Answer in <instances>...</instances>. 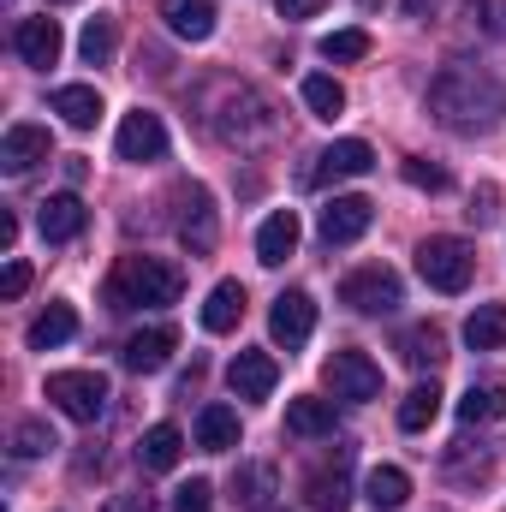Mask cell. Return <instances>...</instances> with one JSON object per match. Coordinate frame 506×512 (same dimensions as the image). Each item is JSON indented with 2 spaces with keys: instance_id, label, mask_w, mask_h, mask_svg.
Here are the masks:
<instances>
[{
  "instance_id": "10",
  "label": "cell",
  "mask_w": 506,
  "mask_h": 512,
  "mask_svg": "<svg viewBox=\"0 0 506 512\" xmlns=\"http://www.w3.org/2000/svg\"><path fill=\"white\" fill-rule=\"evenodd\" d=\"M114 149H120V161H161L167 155V126H161V114H149V108H137V114H126L120 120V131H114Z\"/></svg>"
},
{
  "instance_id": "1",
  "label": "cell",
  "mask_w": 506,
  "mask_h": 512,
  "mask_svg": "<svg viewBox=\"0 0 506 512\" xmlns=\"http://www.w3.org/2000/svg\"><path fill=\"white\" fill-rule=\"evenodd\" d=\"M429 114L459 137L495 131L506 120V84L489 78L483 66H441L429 84Z\"/></svg>"
},
{
  "instance_id": "3",
  "label": "cell",
  "mask_w": 506,
  "mask_h": 512,
  "mask_svg": "<svg viewBox=\"0 0 506 512\" xmlns=\"http://www.w3.org/2000/svg\"><path fill=\"white\" fill-rule=\"evenodd\" d=\"M108 292H114V304H120V310H131V304L161 310V304H179L185 274H179V262H167V256H126Z\"/></svg>"
},
{
  "instance_id": "32",
  "label": "cell",
  "mask_w": 506,
  "mask_h": 512,
  "mask_svg": "<svg viewBox=\"0 0 506 512\" xmlns=\"http://www.w3.org/2000/svg\"><path fill=\"white\" fill-rule=\"evenodd\" d=\"M435 417H441V387H435V382H417L411 393H405V399H399V429L423 435Z\"/></svg>"
},
{
  "instance_id": "40",
  "label": "cell",
  "mask_w": 506,
  "mask_h": 512,
  "mask_svg": "<svg viewBox=\"0 0 506 512\" xmlns=\"http://www.w3.org/2000/svg\"><path fill=\"white\" fill-rule=\"evenodd\" d=\"M274 6H280V18H316L328 0H274Z\"/></svg>"
},
{
  "instance_id": "7",
  "label": "cell",
  "mask_w": 506,
  "mask_h": 512,
  "mask_svg": "<svg viewBox=\"0 0 506 512\" xmlns=\"http://www.w3.org/2000/svg\"><path fill=\"white\" fill-rule=\"evenodd\" d=\"M322 382H328L334 399L364 405V399H376L381 393V364L376 358H364V352H334V358L322 364Z\"/></svg>"
},
{
  "instance_id": "35",
  "label": "cell",
  "mask_w": 506,
  "mask_h": 512,
  "mask_svg": "<svg viewBox=\"0 0 506 512\" xmlns=\"http://www.w3.org/2000/svg\"><path fill=\"white\" fill-rule=\"evenodd\" d=\"M60 441H54V429L48 423H36V417H24L18 429H12V453L18 459H42V453H54Z\"/></svg>"
},
{
  "instance_id": "38",
  "label": "cell",
  "mask_w": 506,
  "mask_h": 512,
  "mask_svg": "<svg viewBox=\"0 0 506 512\" xmlns=\"http://www.w3.org/2000/svg\"><path fill=\"white\" fill-rule=\"evenodd\" d=\"M405 185H417V191H447V173L429 167V161H405Z\"/></svg>"
},
{
  "instance_id": "24",
  "label": "cell",
  "mask_w": 506,
  "mask_h": 512,
  "mask_svg": "<svg viewBox=\"0 0 506 512\" xmlns=\"http://www.w3.org/2000/svg\"><path fill=\"white\" fill-rule=\"evenodd\" d=\"M399 358H405L411 370H441V358H447V334H441L435 322H417V328L399 334Z\"/></svg>"
},
{
  "instance_id": "20",
  "label": "cell",
  "mask_w": 506,
  "mask_h": 512,
  "mask_svg": "<svg viewBox=\"0 0 506 512\" xmlns=\"http://www.w3.org/2000/svg\"><path fill=\"white\" fill-rule=\"evenodd\" d=\"M334 423H340L334 399L304 393V399H292V405H286V435H298V441H322V435H334Z\"/></svg>"
},
{
  "instance_id": "33",
  "label": "cell",
  "mask_w": 506,
  "mask_h": 512,
  "mask_svg": "<svg viewBox=\"0 0 506 512\" xmlns=\"http://www.w3.org/2000/svg\"><path fill=\"white\" fill-rule=\"evenodd\" d=\"M495 417H506V387L501 382H477L465 399H459V423H495Z\"/></svg>"
},
{
  "instance_id": "43",
  "label": "cell",
  "mask_w": 506,
  "mask_h": 512,
  "mask_svg": "<svg viewBox=\"0 0 506 512\" xmlns=\"http://www.w3.org/2000/svg\"><path fill=\"white\" fill-rule=\"evenodd\" d=\"M268 512H274V507H268Z\"/></svg>"
},
{
  "instance_id": "8",
  "label": "cell",
  "mask_w": 506,
  "mask_h": 512,
  "mask_svg": "<svg viewBox=\"0 0 506 512\" xmlns=\"http://www.w3.org/2000/svg\"><path fill=\"white\" fill-rule=\"evenodd\" d=\"M376 167V149L364 137H340L316 155V167H304V185H340V179H364Z\"/></svg>"
},
{
  "instance_id": "34",
  "label": "cell",
  "mask_w": 506,
  "mask_h": 512,
  "mask_svg": "<svg viewBox=\"0 0 506 512\" xmlns=\"http://www.w3.org/2000/svg\"><path fill=\"white\" fill-rule=\"evenodd\" d=\"M114 42H120L114 18H90V24H84V36H78V54H84L90 66H108V60H114Z\"/></svg>"
},
{
  "instance_id": "30",
  "label": "cell",
  "mask_w": 506,
  "mask_h": 512,
  "mask_svg": "<svg viewBox=\"0 0 506 512\" xmlns=\"http://www.w3.org/2000/svg\"><path fill=\"white\" fill-rule=\"evenodd\" d=\"M465 346H471V352H501L506 346V304H477V310H471Z\"/></svg>"
},
{
  "instance_id": "5",
  "label": "cell",
  "mask_w": 506,
  "mask_h": 512,
  "mask_svg": "<svg viewBox=\"0 0 506 512\" xmlns=\"http://www.w3.org/2000/svg\"><path fill=\"white\" fill-rule=\"evenodd\" d=\"M417 274L435 286V292H465L471 274H477V251L465 239H423L417 245Z\"/></svg>"
},
{
  "instance_id": "41",
  "label": "cell",
  "mask_w": 506,
  "mask_h": 512,
  "mask_svg": "<svg viewBox=\"0 0 506 512\" xmlns=\"http://www.w3.org/2000/svg\"><path fill=\"white\" fill-rule=\"evenodd\" d=\"M102 512H161V507H155L149 495H114V501H108Z\"/></svg>"
},
{
  "instance_id": "25",
  "label": "cell",
  "mask_w": 506,
  "mask_h": 512,
  "mask_svg": "<svg viewBox=\"0 0 506 512\" xmlns=\"http://www.w3.org/2000/svg\"><path fill=\"white\" fill-rule=\"evenodd\" d=\"M179 459H185V435H179L173 423L143 429V441H137V465H143V471H173Z\"/></svg>"
},
{
  "instance_id": "28",
  "label": "cell",
  "mask_w": 506,
  "mask_h": 512,
  "mask_svg": "<svg viewBox=\"0 0 506 512\" xmlns=\"http://www.w3.org/2000/svg\"><path fill=\"white\" fill-rule=\"evenodd\" d=\"M78 334V310L72 304H48L36 322H30V352H54V346H66Z\"/></svg>"
},
{
  "instance_id": "12",
  "label": "cell",
  "mask_w": 506,
  "mask_h": 512,
  "mask_svg": "<svg viewBox=\"0 0 506 512\" xmlns=\"http://www.w3.org/2000/svg\"><path fill=\"white\" fill-rule=\"evenodd\" d=\"M346 465H352V447H340L334 465L310 471V477H304V507L310 512H346L352 507V477H346Z\"/></svg>"
},
{
  "instance_id": "29",
  "label": "cell",
  "mask_w": 506,
  "mask_h": 512,
  "mask_svg": "<svg viewBox=\"0 0 506 512\" xmlns=\"http://www.w3.org/2000/svg\"><path fill=\"white\" fill-rule=\"evenodd\" d=\"M54 114L72 131H90L102 120V96H96L90 84H66V90H54Z\"/></svg>"
},
{
  "instance_id": "27",
  "label": "cell",
  "mask_w": 506,
  "mask_h": 512,
  "mask_svg": "<svg viewBox=\"0 0 506 512\" xmlns=\"http://www.w3.org/2000/svg\"><path fill=\"white\" fill-rule=\"evenodd\" d=\"M364 501L376 512H399L405 501H411V477L399 471V465H376L370 477H364Z\"/></svg>"
},
{
  "instance_id": "13",
  "label": "cell",
  "mask_w": 506,
  "mask_h": 512,
  "mask_svg": "<svg viewBox=\"0 0 506 512\" xmlns=\"http://www.w3.org/2000/svg\"><path fill=\"white\" fill-rule=\"evenodd\" d=\"M173 352H179V334H173L167 322H155V328H137V334H131L120 358H126L131 376H155V370L173 364Z\"/></svg>"
},
{
  "instance_id": "17",
  "label": "cell",
  "mask_w": 506,
  "mask_h": 512,
  "mask_svg": "<svg viewBox=\"0 0 506 512\" xmlns=\"http://www.w3.org/2000/svg\"><path fill=\"white\" fill-rule=\"evenodd\" d=\"M280 382V364L268 358V352H239L233 364H227V387L239 393V399H268Z\"/></svg>"
},
{
  "instance_id": "39",
  "label": "cell",
  "mask_w": 506,
  "mask_h": 512,
  "mask_svg": "<svg viewBox=\"0 0 506 512\" xmlns=\"http://www.w3.org/2000/svg\"><path fill=\"white\" fill-rule=\"evenodd\" d=\"M24 286H30V262H6V274H0V298H24Z\"/></svg>"
},
{
  "instance_id": "9",
  "label": "cell",
  "mask_w": 506,
  "mask_h": 512,
  "mask_svg": "<svg viewBox=\"0 0 506 512\" xmlns=\"http://www.w3.org/2000/svg\"><path fill=\"white\" fill-rule=\"evenodd\" d=\"M179 203H185V215H179V239H185V251L209 256L215 251V239H221V221H215L209 191H203V185H179Z\"/></svg>"
},
{
  "instance_id": "21",
  "label": "cell",
  "mask_w": 506,
  "mask_h": 512,
  "mask_svg": "<svg viewBox=\"0 0 506 512\" xmlns=\"http://www.w3.org/2000/svg\"><path fill=\"white\" fill-rule=\"evenodd\" d=\"M197 447H203V453H233V447H239V411L221 405V399H209V405L197 411Z\"/></svg>"
},
{
  "instance_id": "31",
  "label": "cell",
  "mask_w": 506,
  "mask_h": 512,
  "mask_svg": "<svg viewBox=\"0 0 506 512\" xmlns=\"http://www.w3.org/2000/svg\"><path fill=\"white\" fill-rule=\"evenodd\" d=\"M298 96H304V108H310L316 120H340V114H346V90H340V78H328V72H310V78L298 84Z\"/></svg>"
},
{
  "instance_id": "36",
  "label": "cell",
  "mask_w": 506,
  "mask_h": 512,
  "mask_svg": "<svg viewBox=\"0 0 506 512\" xmlns=\"http://www.w3.org/2000/svg\"><path fill=\"white\" fill-rule=\"evenodd\" d=\"M370 54V30H334V36H322V60H364Z\"/></svg>"
},
{
  "instance_id": "6",
  "label": "cell",
  "mask_w": 506,
  "mask_h": 512,
  "mask_svg": "<svg viewBox=\"0 0 506 512\" xmlns=\"http://www.w3.org/2000/svg\"><path fill=\"white\" fill-rule=\"evenodd\" d=\"M48 399L72 423H96L108 411V376H96V370H54L48 376Z\"/></svg>"
},
{
  "instance_id": "14",
  "label": "cell",
  "mask_w": 506,
  "mask_h": 512,
  "mask_svg": "<svg viewBox=\"0 0 506 512\" xmlns=\"http://www.w3.org/2000/svg\"><path fill=\"white\" fill-rule=\"evenodd\" d=\"M60 48H66V36H60V24L42 12V18H18L12 24V54L24 60V66H54L60 60Z\"/></svg>"
},
{
  "instance_id": "4",
  "label": "cell",
  "mask_w": 506,
  "mask_h": 512,
  "mask_svg": "<svg viewBox=\"0 0 506 512\" xmlns=\"http://www.w3.org/2000/svg\"><path fill=\"white\" fill-rule=\"evenodd\" d=\"M340 304L358 310V316H393L405 304V286H399V274L387 262H370V268H352L340 280Z\"/></svg>"
},
{
  "instance_id": "18",
  "label": "cell",
  "mask_w": 506,
  "mask_h": 512,
  "mask_svg": "<svg viewBox=\"0 0 506 512\" xmlns=\"http://www.w3.org/2000/svg\"><path fill=\"white\" fill-rule=\"evenodd\" d=\"M36 161H48V131L30 126V120L6 126V137H0V167L6 173H30Z\"/></svg>"
},
{
  "instance_id": "23",
  "label": "cell",
  "mask_w": 506,
  "mask_h": 512,
  "mask_svg": "<svg viewBox=\"0 0 506 512\" xmlns=\"http://www.w3.org/2000/svg\"><path fill=\"white\" fill-rule=\"evenodd\" d=\"M245 322V286L239 280H221L209 298H203V328L209 334H233Z\"/></svg>"
},
{
  "instance_id": "11",
  "label": "cell",
  "mask_w": 506,
  "mask_h": 512,
  "mask_svg": "<svg viewBox=\"0 0 506 512\" xmlns=\"http://www.w3.org/2000/svg\"><path fill=\"white\" fill-rule=\"evenodd\" d=\"M268 334H274V346H304L310 334H316V298L310 292H280L274 298V310H268Z\"/></svg>"
},
{
  "instance_id": "26",
  "label": "cell",
  "mask_w": 506,
  "mask_h": 512,
  "mask_svg": "<svg viewBox=\"0 0 506 512\" xmlns=\"http://www.w3.org/2000/svg\"><path fill=\"white\" fill-rule=\"evenodd\" d=\"M274 495H280L274 465H239V477H233V501H239V512H268Z\"/></svg>"
},
{
  "instance_id": "37",
  "label": "cell",
  "mask_w": 506,
  "mask_h": 512,
  "mask_svg": "<svg viewBox=\"0 0 506 512\" xmlns=\"http://www.w3.org/2000/svg\"><path fill=\"white\" fill-rule=\"evenodd\" d=\"M209 507H215V489L203 477H191V483L173 489V512H209Z\"/></svg>"
},
{
  "instance_id": "16",
  "label": "cell",
  "mask_w": 506,
  "mask_h": 512,
  "mask_svg": "<svg viewBox=\"0 0 506 512\" xmlns=\"http://www.w3.org/2000/svg\"><path fill=\"white\" fill-rule=\"evenodd\" d=\"M90 227V209L72 197V191H60V197H48L42 209H36V233L48 239V245H72L78 233Z\"/></svg>"
},
{
  "instance_id": "2",
  "label": "cell",
  "mask_w": 506,
  "mask_h": 512,
  "mask_svg": "<svg viewBox=\"0 0 506 512\" xmlns=\"http://www.w3.org/2000/svg\"><path fill=\"white\" fill-rule=\"evenodd\" d=\"M209 131L221 143H233V149H262L280 131V120H274V108L256 96L251 84H221L215 102H209Z\"/></svg>"
},
{
  "instance_id": "42",
  "label": "cell",
  "mask_w": 506,
  "mask_h": 512,
  "mask_svg": "<svg viewBox=\"0 0 506 512\" xmlns=\"http://www.w3.org/2000/svg\"><path fill=\"white\" fill-rule=\"evenodd\" d=\"M12 239H18V221H12V215H0V251H12Z\"/></svg>"
},
{
  "instance_id": "22",
  "label": "cell",
  "mask_w": 506,
  "mask_h": 512,
  "mask_svg": "<svg viewBox=\"0 0 506 512\" xmlns=\"http://www.w3.org/2000/svg\"><path fill=\"white\" fill-rule=\"evenodd\" d=\"M292 251H298V215H292V209H274V215L256 227V262L280 268Z\"/></svg>"
},
{
  "instance_id": "19",
  "label": "cell",
  "mask_w": 506,
  "mask_h": 512,
  "mask_svg": "<svg viewBox=\"0 0 506 512\" xmlns=\"http://www.w3.org/2000/svg\"><path fill=\"white\" fill-rule=\"evenodd\" d=\"M161 24L179 42H209L215 36V0H161Z\"/></svg>"
},
{
  "instance_id": "15",
  "label": "cell",
  "mask_w": 506,
  "mask_h": 512,
  "mask_svg": "<svg viewBox=\"0 0 506 512\" xmlns=\"http://www.w3.org/2000/svg\"><path fill=\"white\" fill-rule=\"evenodd\" d=\"M376 221V203L370 197H334L322 209V245H358Z\"/></svg>"
}]
</instances>
